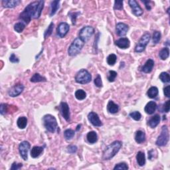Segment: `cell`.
I'll list each match as a JSON object with an SVG mask.
<instances>
[{
	"label": "cell",
	"mask_w": 170,
	"mask_h": 170,
	"mask_svg": "<svg viewBox=\"0 0 170 170\" xmlns=\"http://www.w3.org/2000/svg\"><path fill=\"white\" fill-rule=\"evenodd\" d=\"M25 25H26L25 23H24L22 22L17 23L14 25V30L16 32L19 33H20L23 32V31L24 30V29L25 27Z\"/></svg>",
	"instance_id": "cell-34"
},
{
	"label": "cell",
	"mask_w": 170,
	"mask_h": 170,
	"mask_svg": "<svg viewBox=\"0 0 170 170\" xmlns=\"http://www.w3.org/2000/svg\"><path fill=\"white\" fill-rule=\"evenodd\" d=\"M94 85H96L97 87L101 88L102 86V79H101V76L100 74H98L97 76L95 78L94 80Z\"/></svg>",
	"instance_id": "cell-44"
},
{
	"label": "cell",
	"mask_w": 170,
	"mask_h": 170,
	"mask_svg": "<svg viewBox=\"0 0 170 170\" xmlns=\"http://www.w3.org/2000/svg\"><path fill=\"white\" fill-rule=\"evenodd\" d=\"M151 36L149 33H146L140 38L138 43H137L135 47V52L136 53H142L145 50L146 46L148 45V43L150 42Z\"/></svg>",
	"instance_id": "cell-7"
},
{
	"label": "cell",
	"mask_w": 170,
	"mask_h": 170,
	"mask_svg": "<svg viewBox=\"0 0 170 170\" xmlns=\"http://www.w3.org/2000/svg\"><path fill=\"white\" fill-rule=\"evenodd\" d=\"M135 140L138 144H142L146 141V134L142 130H138L135 134Z\"/></svg>",
	"instance_id": "cell-23"
},
{
	"label": "cell",
	"mask_w": 170,
	"mask_h": 170,
	"mask_svg": "<svg viewBox=\"0 0 170 170\" xmlns=\"http://www.w3.org/2000/svg\"><path fill=\"white\" fill-rule=\"evenodd\" d=\"M160 116L159 114H155L151 116V118L148 120V124L151 128H155L160 122Z\"/></svg>",
	"instance_id": "cell-20"
},
{
	"label": "cell",
	"mask_w": 170,
	"mask_h": 170,
	"mask_svg": "<svg viewBox=\"0 0 170 170\" xmlns=\"http://www.w3.org/2000/svg\"><path fill=\"white\" fill-rule=\"evenodd\" d=\"M44 4H45L44 1H39V4L37 5L36 11H35V13L34 16H33V19L39 18V17L41 16V13H42V11L43 10Z\"/></svg>",
	"instance_id": "cell-28"
},
{
	"label": "cell",
	"mask_w": 170,
	"mask_h": 170,
	"mask_svg": "<svg viewBox=\"0 0 170 170\" xmlns=\"http://www.w3.org/2000/svg\"><path fill=\"white\" fill-rule=\"evenodd\" d=\"M122 146V142L121 141H114L112 144L108 145L103 151L102 159L103 160H110L114 157L116 154L120 151Z\"/></svg>",
	"instance_id": "cell-2"
},
{
	"label": "cell",
	"mask_w": 170,
	"mask_h": 170,
	"mask_svg": "<svg viewBox=\"0 0 170 170\" xmlns=\"http://www.w3.org/2000/svg\"><path fill=\"white\" fill-rule=\"evenodd\" d=\"M115 45L119 48L125 49L129 48L130 45V41L128 38L122 37L116 41Z\"/></svg>",
	"instance_id": "cell-16"
},
{
	"label": "cell",
	"mask_w": 170,
	"mask_h": 170,
	"mask_svg": "<svg viewBox=\"0 0 170 170\" xmlns=\"http://www.w3.org/2000/svg\"><path fill=\"white\" fill-rule=\"evenodd\" d=\"M169 139V130L168 126L166 125H163L162 128L160 135L158 136V138L156 142V144L160 147L165 146L168 144Z\"/></svg>",
	"instance_id": "cell-6"
},
{
	"label": "cell",
	"mask_w": 170,
	"mask_h": 170,
	"mask_svg": "<svg viewBox=\"0 0 170 170\" xmlns=\"http://www.w3.org/2000/svg\"><path fill=\"white\" fill-rule=\"evenodd\" d=\"M130 116L133 119V120L136 121H139L142 118V114L141 113L138 111H134L130 113Z\"/></svg>",
	"instance_id": "cell-39"
},
{
	"label": "cell",
	"mask_w": 170,
	"mask_h": 170,
	"mask_svg": "<svg viewBox=\"0 0 170 170\" xmlns=\"http://www.w3.org/2000/svg\"><path fill=\"white\" fill-rule=\"evenodd\" d=\"M22 1L20 0H3L1 4L5 8H13L19 5Z\"/></svg>",
	"instance_id": "cell-17"
},
{
	"label": "cell",
	"mask_w": 170,
	"mask_h": 170,
	"mask_svg": "<svg viewBox=\"0 0 170 170\" xmlns=\"http://www.w3.org/2000/svg\"><path fill=\"white\" fill-rule=\"evenodd\" d=\"M107 110L110 114H116L119 111V106L112 100H110L107 104Z\"/></svg>",
	"instance_id": "cell-21"
},
{
	"label": "cell",
	"mask_w": 170,
	"mask_h": 170,
	"mask_svg": "<svg viewBox=\"0 0 170 170\" xmlns=\"http://www.w3.org/2000/svg\"><path fill=\"white\" fill-rule=\"evenodd\" d=\"M70 26L66 22H61L59 24L56 28V34L61 38H63L66 36L68 32L69 31Z\"/></svg>",
	"instance_id": "cell-11"
},
{
	"label": "cell",
	"mask_w": 170,
	"mask_h": 170,
	"mask_svg": "<svg viewBox=\"0 0 170 170\" xmlns=\"http://www.w3.org/2000/svg\"><path fill=\"white\" fill-rule=\"evenodd\" d=\"M161 37H162V35H161V33L158 31H155L154 32L153 37H152V40H153V43L154 44H157L160 42V41L161 39Z\"/></svg>",
	"instance_id": "cell-38"
},
{
	"label": "cell",
	"mask_w": 170,
	"mask_h": 170,
	"mask_svg": "<svg viewBox=\"0 0 170 170\" xmlns=\"http://www.w3.org/2000/svg\"><path fill=\"white\" fill-rule=\"evenodd\" d=\"M85 42L82 41L79 37L74 39L73 43L71 44V45L68 47V54L69 56H73L78 55L81 51L83 47L85 45Z\"/></svg>",
	"instance_id": "cell-4"
},
{
	"label": "cell",
	"mask_w": 170,
	"mask_h": 170,
	"mask_svg": "<svg viewBox=\"0 0 170 170\" xmlns=\"http://www.w3.org/2000/svg\"><path fill=\"white\" fill-rule=\"evenodd\" d=\"M142 2L145 4V7L146 8V10L148 11H150L151 10V4H153V2L151 1H142Z\"/></svg>",
	"instance_id": "cell-50"
},
{
	"label": "cell",
	"mask_w": 170,
	"mask_h": 170,
	"mask_svg": "<svg viewBox=\"0 0 170 170\" xmlns=\"http://www.w3.org/2000/svg\"><path fill=\"white\" fill-rule=\"evenodd\" d=\"M136 160L140 166H144L146 164V156L144 152L140 151L137 153L136 155Z\"/></svg>",
	"instance_id": "cell-25"
},
{
	"label": "cell",
	"mask_w": 170,
	"mask_h": 170,
	"mask_svg": "<svg viewBox=\"0 0 170 170\" xmlns=\"http://www.w3.org/2000/svg\"><path fill=\"white\" fill-rule=\"evenodd\" d=\"M80 12H70L68 13V17H71V22H72L73 25H74L76 24V20L77 17H78L79 15H80Z\"/></svg>",
	"instance_id": "cell-41"
},
{
	"label": "cell",
	"mask_w": 170,
	"mask_h": 170,
	"mask_svg": "<svg viewBox=\"0 0 170 170\" xmlns=\"http://www.w3.org/2000/svg\"><path fill=\"white\" fill-rule=\"evenodd\" d=\"M31 82H46L47 79L45 77L42 76L39 73H35L30 79Z\"/></svg>",
	"instance_id": "cell-30"
},
{
	"label": "cell",
	"mask_w": 170,
	"mask_h": 170,
	"mask_svg": "<svg viewBox=\"0 0 170 170\" xmlns=\"http://www.w3.org/2000/svg\"><path fill=\"white\" fill-rule=\"evenodd\" d=\"M24 86L22 84H17L11 87L8 91L9 96L11 97H16L22 93L24 91Z\"/></svg>",
	"instance_id": "cell-12"
},
{
	"label": "cell",
	"mask_w": 170,
	"mask_h": 170,
	"mask_svg": "<svg viewBox=\"0 0 170 170\" xmlns=\"http://www.w3.org/2000/svg\"><path fill=\"white\" fill-rule=\"evenodd\" d=\"M77 150H78V148H77L76 146L74 145H70L67 147V151L68 152V153L72 154L76 153V152L77 151Z\"/></svg>",
	"instance_id": "cell-47"
},
{
	"label": "cell",
	"mask_w": 170,
	"mask_h": 170,
	"mask_svg": "<svg viewBox=\"0 0 170 170\" xmlns=\"http://www.w3.org/2000/svg\"><path fill=\"white\" fill-rule=\"evenodd\" d=\"M117 73L114 71H110L108 72V80L110 82H114V80L117 76Z\"/></svg>",
	"instance_id": "cell-40"
},
{
	"label": "cell",
	"mask_w": 170,
	"mask_h": 170,
	"mask_svg": "<svg viewBox=\"0 0 170 170\" xmlns=\"http://www.w3.org/2000/svg\"><path fill=\"white\" fill-rule=\"evenodd\" d=\"M44 148L42 146H34L31 150V156L33 158H37L43 153Z\"/></svg>",
	"instance_id": "cell-22"
},
{
	"label": "cell",
	"mask_w": 170,
	"mask_h": 170,
	"mask_svg": "<svg viewBox=\"0 0 170 170\" xmlns=\"http://www.w3.org/2000/svg\"><path fill=\"white\" fill-rule=\"evenodd\" d=\"M59 110L65 120L67 122H69L71 120V114L70 108L68 104L66 102H61L60 105H59Z\"/></svg>",
	"instance_id": "cell-10"
},
{
	"label": "cell",
	"mask_w": 170,
	"mask_h": 170,
	"mask_svg": "<svg viewBox=\"0 0 170 170\" xmlns=\"http://www.w3.org/2000/svg\"><path fill=\"white\" fill-rule=\"evenodd\" d=\"M43 126L45 129L50 133H55L58 128L57 121L54 116L46 114L43 117Z\"/></svg>",
	"instance_id": "cell-3"
},
{
	"label": "cell",
	"mask_w": 170,
	"mask_h": 170,
	"mask_svg": "<svg viewBox=\"0 0 170 170\" xmlns=\"http://www.w3.org/2000/svg\"><path fill=\"white\" fill-rule=\"evenodd\" d=\"M157 107V104L154 101H150V102H149L146 105L144 110L146 114L151 115V114H153L154 113L156 112Z\"/></svg>",
	"instance_id": "cell-19"
},
{
	"label": "cell",
	"mask_w": 170,
	"mask_h": 170,
	"mask_svg": "<svg viewBox=\"0 0 170 170\" xmlns=\"http://www.w3.org/2000/svg\"><path fill=\"white\" fill-rule=\"evenodd\" d=\"M74 96H75V97L77 100H84L86 98V93L85 91L82 90V89H79V90H77L75 92Z\"/></svg>",
	"instance_id": "cell-32"
},
{
	"label": "cell",
	"mask_w": 170,
	"mask_h": 170,
	"mask_svg": "<svg viewBox=\"0 0 170 170\" xmlns=\"http://www.w3.org/2000/svg\"><path fill=\"white\" fill-rule=\"evenodd\" d=\"M9 106L7 104H5V103H1L0 104V114L1 115H4L6 114L8 111V108Z\"/></svg>",
	"instance_id": "cell-42"
},
{
	"label": "cell",
	"mask_w": 170,
	"mask_h": 170,
	"mask_svg": "<svg viewBox=\"0 0 170 170\" xmlns=\"http://www.w3.org/2000/svg\"><path fill=\"white\" fill-rule=\"evenodd\" d=\"M88 119L89 122L93 125L94 126L100 127L102 126V123L101 120H100V118L98 115L94 112H91L88 115Z\"/></svg>",
	"instance_id": "cell-14"
},
{
	"label": "cell",
	"mask_w": 170,
	"mask_h": 170,
	"mask_svg": "<svg viewBox=\"0 0 170 170\" xmlns=\"http://www.w3.org/2000/svg\"><path fill=\"white\" fill-rule=\"evenodd\" d=\"M86 138H87V141L90 143V144H93L98 141V135L96 132L91 131V132H89L87 134Z\"/></svg>",
	"instance_id": "cell-24"
},
{
	"label": "cell",
	"mask_w": 170,
	"mask_h": 170,
	"mask_svg": "<svg viewBox=\"0 0 170 170\" xmlns=\"http://www.w3.org/2000/svg\"><path fill=\"white\" fill-rule=\"evenodd\" d=\"M129 27L124 23H118L116 26V32L118 36L124 37L127 34Z\"/></svg>",
	"instance_id": "cell-15"
},
{
	"label": "cell",
	"mask_w": 170,
	"mask_h": 170,
	"mask_svg": "<svg viewBox=\"0 0 170 170\" xmlns=\"http://www.w3.org/2000/svg\"><path fill=\"white\" fill-rule=\"evenodd\" d=\"M75 132L72 129H67L64 132V136L65 138L67 140H70L72 139L74 136Z\"/></svg>",
	"instance_id": "cell-36"
},
{
	"label": "cell",
	"mask_w": 170,
	"mask_h": 170,
	"mask_svg": "<svg viewBox=\"0 0 170 170\" xmlns=\"http://www.w3.org/2000/svg\"><path fill=\"white\" fill-rule=\"evenodd\" d=\"M23 167V164L22 163H17L16 162H14L12 163L11 167V170H17L21 169Z\"/></svg>",
	"instance_id": "cell-48"
},
{
	"label": "cell",
	"mask_w": 170,
	"mask_h": 170,
	"mask_svg": "<svg viewBox=\"0 0 170 170\" xmlns=\"http://www.w3.org/2000/svg\"><path fill=\"white\" fill-rule=\"evenodd\" d=\"M163 93H164V95H165L167 98L170 97V86L169 85L167 86L166 87L163 88Z\"/></svg>",
	"instance_id": "cell-51"
},
{
	"label": "cell",
	"mask_w": 170,
	"mask_h": 170,
	"mask_svg": "<svg viewBox=\"0 0 170 170\" xmlns=\"http://www.w3.org/2000/svg\"><path fill=\"white\" fill-rule=\"evenodd\" d=\"M117 61V56L115 54H110L108 56V57L106 59L107 63H108L110 66H114V64Z\"/></svg>",
	"instance_id": "cell-33"
},
{
	"label": "cell",
	"mask_w": 170,
	"mask_h": 170,
	"mask_svg": "<svg viewBox=\"0 0 170 170\" xmlns=\"http://www.w3.org/2000/svg\"><path fill=\"white\" fill-rule=\"evenodd\" d=\"M94 33V29L91 26H85L79 31V38L85 43L90 39Z\"/></svg>",
	"instance_id": "cell-8"
},
{
	"label": "cell",
	"mask_w": 170,
	"mask_h": 170,
	"mask_svg": "<svg viewBox=\"0 0 170 170\" xmlns=\"http://www.w3.org/2000/svg\"><path fill=\"white\" fill-rule=\"evenodd\" d=\"M169 102H170V100H167L166 103L163 104V110L164 112H166L167 113L169 112Z\"/></svg>",
	"instance_id": "cell-52"
},
{
	"label": "cell",
	"mask_w": 170,
	"mask_h": 170,
	"mask_svg": "<svg viewBox=\"0 0 170 170\" xmlns=\"http://www.w3.org/2000/svg\"><path fill=\"white\" fill-rule=\"evenodd\" d=\"M154 67V61L153 59H149L146 62V63L141 68V71L144 73H151L152 70H153Z\"/></svg>",
	"instance_id": "cell-18"
},
{
	"label": "cell",
	"mask_w": 170,
	"mask_h": 170,
	"mask_svg": "<svg viewBox=\"0 0 170 170\" xmlns=\"http://www.w3.org/2000/svg\"><path fill=\"white\" fill-rule=\"evenodd\" d=\"M59 4H60V1H59V0H55V1H53L51 2L50 17H53L56 13V11L59 9Z\"/></svg>",
	"instance_id": "cell-26"
},
{
	"label": "cell",
	"mask_w": 170,
	"mask_h": 170,
	"mask_svg": "<svg viewBox=\"0 0 170 170\" xmlns=\"http://www.w3.org/2000/svg\"><path fill=\"white\" fill-rule=\"evenodd\" d=\"M158 92H159V91L156 86H151L148 89L147 95L150 98H154L158 95Z\"/></svg>",
	"instance_id": "cell-29"
},
{
	"label": "cell",
	"mask_w": 170,
	"mask_h": 170,
	"mask_svg": "<svg viewBox=\"0 0 170 170\" xmlns=\"http://www.w3.org/2000/svg\"><path fill=\"white\" fill-rule=\"evenodd\" d=\"M53 29H54V23L52 22L50 23L48 28H47V30L45 31V33H44L45 39H47L49 37H50V35H51V34L53 33Z\"/></svg>",
	"instance_id": "cell-35"
},
{
	"label": "cell",
	"mask_w": 170,
	"mask_h": 170,
	"mask_svg": "<svg viewBox=\"0 0 170 170\" xmlns=\"http://www.w3.org/2000/svg\"><path fill=\"white\" fill-rule=\"evenodd\" d=\"M17 125L20 129H24L27 125V118L25 116H21L17 119Z\"/></svg>",
	"instance_id": "cell-27"
},
{
	"label": "cell",
	"mask_w": 170,
	"mask_h": 170,
	"mask_svg": "<svg viewBox=\"0 0 170 170\" xmlns=\"http://www.w3.org/2000/svg\"><path fill=\"white\" fill-rule=\"evenodd\" d=\"M160 79L162 80V82L164 83H168L170 82V77L169 74L166 72H162L160 74L159 76Z\"/></svg>",
	"instance_id": "cell-37"
},
{
	"label": "cell",
	"mask_w": 170,
	"mask_h": 170,
	"mask_svg": "<svg viewBox=\"0 0 170 170\" xmlns=\"http://www.w3.org/2000/svg\"><path fill=\"white\" fill-rule=\"evenodd\" d=\"M39 2V1L31 2V4H29L25 8V10H23V12L20 13L19 19L22 20V22L25 23V24H28V23H29V22H31V19L33 18V16L35 13V11H36Z\"/></svg>",
	"instance_id": "cell-1"
},
{
	"label": "cell",
	"mask_w": 170,
	"mask_h": 170,
	"mask_svg": "<svg viewBox=\"0 0 170 170\" xmlns=\"http://www.w3.org/2000/svg\"><path fill=\"white\" fill-rule=\"evenodd\" d=\"M123 1H115L114 9L116 10H122L123 9Z\"/></svg>",
	"instance_id": "cell-45"
},
{
	"label": "cell",
	"mask_w": 170,
	"mask_h": 170,
	"mask_svg": "<svg viewBox=\"0 0 170 170\" xmlns=\"http://www.w3.org/2000/svg\"><path fill=\"white\" fill-rule=\"evenodd\" d=\"M80 127H81V124H79L78 126H77L76 128V131H79V129H80Z\"/></svg>",
	"instance_id": "cell-53"
},
{
	"label": "cell",
	"mask_w": 170,
	"mask_h": 170,
	"mask_svg": "<svg viewBox=\"0 0 170 170\" xmlns=\"http://www.w3.org/2000/svg\"><path fill=\"white\" fill-rule=\"evenodd\" d=\"M10 62H13V63H17V62H19V59L17 57V56L15 55V54H11L10 57Z\"/></svg>",
	"instance_id": "cell-49"
},
{
	"label": "cell",
	"mask_w": 170,
	"mask_h": 170,
	"mask_svg": "<svg viewBox=\"0 0 170 170\" xmlns=\"http://www.w3.org/2000/svg\"><path fill=\"white\" fill-rule=\"evenodd\" d=\"M128 166L126 163L124 162H121V163H119L118 164H116L115 166V167L114 168V170L116 169H123V170H127L128 169Z\"/></svg>",
	"instance_id": "cell-43"
},
{
	"label": "cell",
	"mask_w": 170,
	"mask_h": 170,
	"mask_svg": "<svg viewBox=\"0 0 170 170\" xmlns=\"http://www.w3.org/2000/svg\"><path fill=\"white\" fill-rule=\"evenodd\" d=\"M31 148L30 143L27 141L22 142L19 146V151L20 156L25 161L27 160L28 151Z\"/></svg>",
	"instance_id": "cell-9"
},
{
	"label": "cell",
	"mask_w": 170,
	"mask_h": 170,
	"mask_svg": "<svg viewBox=\"0 0 170 170\" xmlns=\"http://www.w3.org/2000/svg\"><path fill=\"white\" fill-rule=\"evenodd\" d=\"M91 80L92 76L91 73L85 68L80 70L75 76V81L79 84H88L91 82Z\"/></svg>",
	"instance_id": "cell-5"
},
{
	"label": "cell",
	"mask_w": 170,
	"mask_h": 170,
	"mask_svg": "<svg viewBox=\"0 0 170 170\" xmlns=\"http://www.w3.org/2000/svg\"><path fill=\"white\" fill-rule=\"evenodd\" d=\"M157 151L154 150H151L150 151H148V159L152 161L154 160V159H155L157 157Z\"/></svg>",
	"instance_id": "cell-46"
},
{
	"label": "cell",
	"mask_w": 170,
	"mask_h": 170,
	"mask_svg": "<svg viewBox=\"0 0 170 170\" xmlns=\"http://www.w3.org/2000/svg\"><path fill=\"white\" fill-rule=\"evenodd\" d=\"M169 56V49L168 47L162 49L159 53V56L162 60H166Z\"/></svg>",
	"instance_id": "cell-31"
},
{
	"label": "cell",
	"mask_w": 170,
	"mask_h": 170,
	"mask_svg": "<svg viewBox=\"0 0 170 170\" xmlns=\"http://www.w3.org/2000/svg\"><path fill=\"white\" fill-rule=\"evenodd\" d=\"M128 4H129L130 7L132 9V13L135 15L137 17L141 16L144 13L142 7L140 6V5L138 4V2L135 0H130L128 1Z\"/></svg>",
	"instance_id": "cell-13"
}]
</instances>
